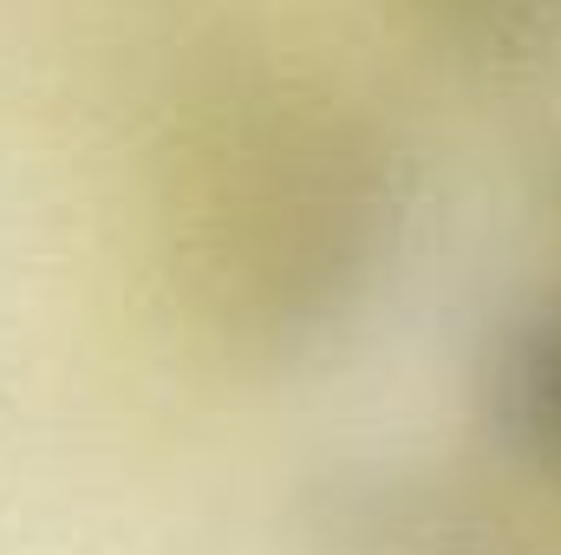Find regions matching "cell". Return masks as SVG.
Listing matches in <instances>:
<instances>
[{
  "mask_svg": "<svg viewBox=\"0 0 561 555\" xmlns=\"http://www.w3.org/2000/svg\"><path fill=\"white\" fill-rule=\"evenodd\" d=\"M183 236L216 333L249 360H300L359 320L399 256V150L327 92L242 99L196 150Z\"/></svg>",
  "mask_w": 561,
  "mask_h": 555,
  "instance_id": "1",
  "label": "cell"
},
{
  "mask_svg": "<svg viewBox=\"0 0 561 555\" xmlns=\"http://www.w3.org/2000/svg\"><path fill=\"white\" fill-rule=\"evenodd\" d=\"M300 543L307 555H542L503 484L412 451L333 457L300 497Z\"/></svg>",
  "mask_w": 561,
  "mask_h": 555,
  "instance_id": "2",
  "label": "cell"
},
{
  "mask_svg": "<svg viewBox=\"0 0 561 555\" xmlns=\"http://www.w3.org/2000/svg\"><path fill=\"white\" fill-rule=\"evenodd\" d=\"M470 399L490 457L523 484L561 490V281L523 294L490 327Z\"/></svg>",
  "mask_w": 561,
  "mask_h": 555,
  "instance_id": "3",
  "label": "cell"
},
{
  "mask_svg": "<svg viewBox=\"0 0 561 555\" xmlns=\"http://www.w3.org/2000/svg\"><path fill=\"white\" fill-rule=\"evenodd\" d=\"M405 20L477 79H523L561 59V0H405Z\"/></svg>",
  "mask_w": 561,
  "mask_h": 555,
  "instance_id": "4",
  "label": "cell"
}]
</instances>
